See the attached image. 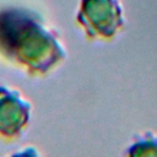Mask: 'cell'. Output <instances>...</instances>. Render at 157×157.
I'll return each mask as SVG.
<instances>
[{
  "instance_id": "cell-1",
  "label": "cell",
  "mask_w": 157,
  "mask_h": 157,
  "mask_svg": "<svg viewBox=\"0 0 157 157\" xmlns=\"http://www.w3.org/2000/svg\"><path fill=\"white\" fill-rule=\"evenodd\" d=\"M0 58L39 77L56 69L66 52L56 31L38 12L9 6L0 10Z\"/></svg>"
},
{
  "instance_id": "cell-4",
  "label": "cell",
  "mask_w": 157,
  "mask_h": 157,
  "mask_svg": "<svg viewBox=\"0 0 157 157\" xmlns=\"http://www.w3.org/2000/svg\"><path fill=\"white\" fill-rule=\"evenodd\" d=\"M124 155L131 157L157 156V134L153 131H145L135 135Z\"/></svg>"
},
{
  "instance_id": "cell-2",
  "label": "cell",
  "mask_w": 157,
  "mask_h": 157,
  "mask_svg": "<svg viewBox=\"0 0 157 157\" xmlns=\"http://www.w3.org/2000/svg\"><path fill=\"white\" fill-rule=\"evenodd\" d=\"M76 21L90 40H110L125 25L119 0H81Z\"/></svg>"
},
{
  "instance_id": "cell-3",
  "label": "cell",
  "mask_w": 157,
  "mask_h": 157,
  "mask_svg": "<svg viewBox=\"0 0 157 157\" xmlns=\"http://www.w3.org/2000/svg\"><path fill=\"white\" fill-rule=\"evenodd\" d=\"M32 114V104L22 93L0 83V139L17 140L27 129Z\"/></svg>"
}]
</instances>
